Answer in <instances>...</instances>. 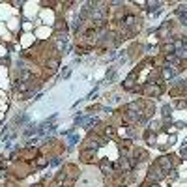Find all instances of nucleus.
<instances>
[{"mask_svg": "<svg viewBox=\"0 0 187 187\" xmlns=\"http://www.w3.org/2000/svg\"><path fill=\"white\" fill-rule=\"evenodd\" d=\"M163 75H165L167 79L174 77V75H176V67H174V66H169V67H165V69H163Z\"/></svg>", "mask_w": 187, "mask_h": 187, "instance_id": "1", "label": "nucleus"}, {"mask_svg": "<svg viewBox=\"0 0 187 187\" xmlns=\"http://www.w3.org/2000/svg\"><path fill=\"white\" fill-rule=\"evenodd\" d=\"M150 178H152V180H161V178H163V172H161V170H154V169H152Z\"/></svg>", "mask_w": 187, "mask_h": 187, "instance_id": "2", "label": "nucleus"}, {"mask_svg": "<svg viewBox=\"0 0 187 187\" xmlns=\"http://www.w3.org/2000/svg\"><path fill=\"white\" fill-rule=\"evenodd\" d=\"M159 165H161V167H163V169H165V170H169V169H170V161H169V159H167V157H163V159H161V161H159Z\"/></svg>", "mask_w": 187, "mask_h": 187, "instance_id": "3", "label": "nucleus"}, {"mask_svg": "<svg viewBox=\"0 0 187 187\" xmlns=\"http://www.w3.org/2000/svg\"><path fill=\"white\" fill-rule=\"evenodd\" d=\"M167 62H170V64H178L180 58H178L176 54H170V56H167Z\"/></svg>", "mask_w": 187, "mask_h": 187, "instance_id": "4", "label": "nucleus"}, {"mask_svg": "<svg viewBox=\"0 0 187 187\" xmlns=\"http://www.w3.org/2000/svg\"><path fill=\"white\" fill-rule=\"evenodd\" d=\"M101 169H103V172H111V163H107V161H103V165H101Z\"/></svg>", "mask_w": 187, "mask_h": 187, "instance_id": "5", "label": "nucleus"}, {"mask_svg": "<svg viewBox=\"0 0 187 187\" xmlns=\"http://www.w3.org/2000/svg\"><path fill=\"white\" fill-rule=\"evenodd\" d=\"M37 165H39V167H43V165H47V161H45V159H39V161H37Z\"/></svg>", "mask_w": 187, "mask_h": 187, "instance_id": "6", "label": "nucleus"}, {"mask_svg": "<svg viewBox=\"0 0 187 187\" xmlns=\"http://www.w3.org/2000/svg\"><path fill=\"white\" fill-rule=\"evenodd\" d=\"M182 154H184V155L187 157V150H182Z\"/></svg>", "mask_w": 187, "mask_h": 187, "instance_id": "7", "label": "nucleus"}]
</instances>
